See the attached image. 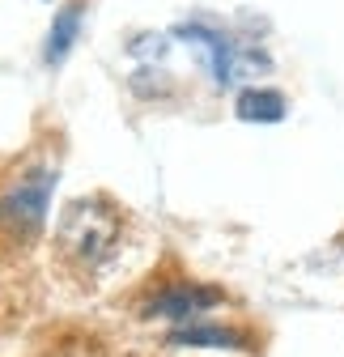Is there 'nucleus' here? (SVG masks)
Listing matches in <instances>:
<instances>
[{"mask_svg":"<svg viewBox=\"0 0 344 357\" xmlns=\"http://www.w3.org/2000/svg\"><path fill=\"white\" fill-rule=\"evenodd\" d=\"M77 34H81V5H68V9H60V17L52 22L47 47H42V60H47L52 68L64 64L68 52H72V43H77Z\"/></svg>","mask_w":344,"mask_h":357,"instance_id":"obj_7","label":"nucleus"},{"mask_svg":"<svg viewBox=\"0 0 344 357\" xmlns=\"http://www.w3.org/2000/svg\"><path fill=\"white\" fill-rule=\"evenodd\" d=\"M170 344H187V349H247V336H238L234 328H221V324H187V328H175L170 332Z\"/></svg>","mask_w":344,"mask_h":357,"instance_id":"obj_6","label":"nucleus"},{"mask_svg":"<svg viewBox=\"0 0 344 357\" xmlns=\"http://www.w3.org/2000/svg\"><path fill=\"white\" fill-rule=\"evenodd\" d=\"M127 221L107 196H85L64 204L56 221V255L77 281H94L119 264Z\"/></svg>","mask_w":344,"mask_h":357,"instance_id":"obj_1","label":"nucleus"},{"mask_svg":"<svg viewBox=\"0 0 344 357\" xmlns=\"http://www.w3.org/2000/svg\"><path fill=\"white\" fill-rule=\"evenodd\" d=\"M285 111H289L285 94H276V89H264V85L242 89L238 102H234V115H238L242 123H281Z\"/></svg>","mask_w":344,"mask_h":357,"instance_id":"obj_5","label":"nucleus"},{"mask_svg":"<svg viewBox=\"0 0 344 357\" xmlns=\"http://www.w3.org/2000/svg\"><path fill=\"white\" fill-rule=\"evenodd\" d=\"M221 298L226 294L212 289V285H170V289H162L149 302V315H166V319H175V324H191L200 310H212Z\"/></svg>","mask_w":344,"mask_h":357,"instance_id":"obj_4","label":"nucleus"},{"mask_svg":"<svg viewBox=\"0 0 344 357\" xmlns=\"http://www.w3.org/2000/svg\"><path fill=\"white\" fill-rule=\"evenodd\" d=\"M52 183H56L52 170H34V174L22 178L17 188H9L5 200H0V230L13 234L17 243H30V238L42 230V221H47Z\"/></svg>","mask_w":344,"mask_h":357,"instance_id":"obj_2","label":"nucleus"},{"mask_svg":"<svg viewBox=\"0 0 344 357\" xmlns=\"http://www.w3.org/2000/svg\"><path fill=\"white\" fill-rule=\"evenodd\" d=\"M175 34L187 38V43H200V47H208L204 56H208V68H212V77H217V85H234L238 68H268V56H247V52H238V47H234V38L221 34L217 26H204V22H179Z\"/></svg>","mask_w":344,"mask_h":357,"instance_id":"obj_3","label":"nucleus"}]
</instances>
